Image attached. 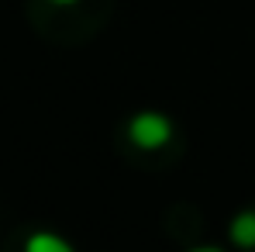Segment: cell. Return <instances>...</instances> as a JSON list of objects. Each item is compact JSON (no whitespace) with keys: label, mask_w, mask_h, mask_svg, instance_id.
<instances>
[{"label":"cell","mask_w":255,"mask_h":252,"mask_svg":"<svg viewBox=\"0 0 255 252\" xmlns=\"http://www.w3.org/2000/svg\"><path fill=\"white\" fill-rule=\"evenodd\" d=\"M128 135H131V142L138 149H148L152 152V149H162L172 138V121L166 114H159V111H141V114L131 118Z\"/></svg>","instance_id":"cell-1"},{"label":"cell","mask_w":255,"mask_h":252,"mask_svg":"<svg viewBox=\"0 0 255 252\" xmlns=\"http://www.w3.org/2000/svg\"><path fill=\"white\" fill-rule=\"evenodd\" d=\"M231 242L242 246V249H252L255 246V211H242L231 221Z\"/></svg>","instance_id":"cell-2"},{"label":"cell","mask_w":255,"mask_h":252,"mask_svg":"<svg viewBox=\"0 0 255 252\" xmlns=\"http://www.w3.org/2000/svg\"><path fill=\"white\" fill-rule=\"evenodd\" d=\"M24 252H73V246L52 232H35L28 242H24Z\"/></svg>","instance_id":"cell-3"},{"label":"cell","mask_w":255,"mask_h":252,"mask_svg":"<svg viewBox=\"0 0 255 252\" xmlns=\"http://www.w3.org/2000/svg\"><path fill=\"white\" fill-rule=\"evenodd\" d=\"M190 252H221V249H214V246H200V249H190Z\"/></svg>","instance_id":"cell-4"},{"label":"cell","mask_w":255,"mask_h":252,"mask_svg":"<svg viewBox=\"0 0 255 252\" xmlns=\"http://www.w3.org/2000/svg\"><path fill=\"white\" fill-rule=\"evenodd\" d=\"M55 3H73V0H55Z\"/></svg>","instance_id":"cell-5"}]
</instances>
